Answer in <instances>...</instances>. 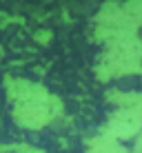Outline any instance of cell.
<instances>
[{
    "label": "cell",
    "instance_id": "obj_4",
    "mask_svg": "<svg viewBox=\"0 0 142 153\" xmlns=\"http://www.w3.org/2000/svg\"><path fill=\"white\" fill-rule=\"evenodd\" d=\"M2 153H42V151L31 149V146H7Z\"/></svg>",
    "mask_w": 142,
    "mask_h": 153
},
{
    "label": "cell",
    "instance_id": "obj_3",
    "mask_svg": "<svg viewBox=\"0 0 142 153\" xmlns=\"http://www.w3.org/2000/svg\"><path fill=\"white\" fill-rule=\"evenodd\" d=\"M140 129H142V102L131 104V107H118V111L109 118L104 133L115 140H124L135 135Z\"/></svg>",
    "mask_w": 142,
    "mask_h": 153
},
{
    "label": "cell",
    "instance_id": "obj_2",
    "mask_svg": "<svg viewBox=\"0 0 142 153\" xmlns=\"http://www.w3.org/2000/svg\"><path fill=\"white\" fill-rule=\"evenodd\" d=\"M140 65H142V42L138 38L111 42L98 62V76L102 80H111V78H120L138 71Z\"/></svg>",
    "mask_w": 142,
    "mask_h": 153
},
{
    "label": "cell",
    "instance_id": "obj_1",
    "mask_svg": "<svg viewBox=\"0 0 142 153\" xmlns=\"http://www.w3.org/2000/svg\"><path fill=\"white\" fill-rule=\"evenodd\" d=\"M7 96L11 100L13 120L27 129H40L54 122L60 113L62 104L56 96H51L45 87L22 78L7 80Z\"/></svg>",
    "mask_w": 142,
    "mask_h": 153
}]
</instances>
